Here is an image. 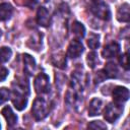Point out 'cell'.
I'll use <instances>...</instances> for the list:
<instances>
[{
  "mask_svg": "<svg viewBox=\"0 0 130 130\" xmlns=\"http://www.w3.org/2000/svg\"><path fill=\"white\" fill-rule=\"evenodd\" d=\"M31 112H32V115L36 118V120H38V121L43 120L49 114V106L44 99L37 98L32 104Z\"/></svg>",
  "mask_w": 130,
  "mask_h": 130,
  "instance_id": "obj_1",
  "label": "cell"
},
{
  "mask_svg": "<svg viewBox=\"0 0 130 130\" xmlns=\"http://www.w3.org/2000/svg\"><path fill=\"white\" fill-rule=\"evenodd\" d=\"M123 112V106L116 104V103H111L109 104L105 111H104V118L106 119V121L110 122V123H114L122 114Z\"/></svg>",
  "mask_w": 130,
  "mask_h": 130,
  "instance_id": "obj_2",
  "label": "cell"
},
{
  "mask_svg": "<svg viewBox=\"0 0 130 130\" xmlns=\"http://www.w3.org/2000/svg\"><path fill=\"white\" fill-rule=\"evenodd\" d=\"M91 12L99 18L103 19V20H109L111 18V10L109 8V6L103 2H94L91 7H90Z\"/></svg>",
  "mask_w": 130,
  "mask_h": 130,
  "instance_id": "obj_3",
  "label": "cell"
},
{
  "mask_svg": "<svg viewBox=\"0 0 130 130\" xmlns=\"http://www.w3.org/2000/svg\"><path fill=\"white\" fill-rule=\"evenodd\" d=\"M34 86H35V89H36L37 93H46V92H48L49 91V86H50L49 76L44 72L39 73L35 78Z\"/></svg>",
  "mask_w": 130,
  "mask_h": 130,
  "instance_id": "obj_4",
  "label": "cell"
},
{
  "mask_svg": "<svg viewBox=\"0 0 130 130\" xmlns=\"http://www.w3.org/2000/svg\"><path fill=\"white\" fill-rule=\"evenodd\" d=\"M113 101L116 104L122 105L129 99V89L125 86H116L112 92Z\"/></svg>",
  "mask_w": 130,
  "mask_h": 130,
  "instance_id": "obj_5",
  "label": "cell"
},
{
  "mask_svg": "<svg viewBox=\"0 0 130 130\" xmlns=\"http://www.w3.org/2000/svg\"><path fill=\"white\" fill-rule=\"evenodd\" d=\"M82 53H83V45L81 44V42L78 39L72 40L67 49V56L71 59H75L78 58Z\"/></svg>",
  "mask_w": 130,
  "mask_h": 130,
  "instance_id": "obj_6",
  "label": "cell"
},
{
  "mask_svg": "<svg viewBox=\"0 0 130 130\" xmlns=\"http://www.w3.org/2000/svg\"><path fill=\"white\" fill-rule=\"evenodd\" d=\"M120 52V45L116 42L109 43L105 46V48L102 51V55L105 59H111L116 57Z\"/></svg>",
  "mask_w": 130,
  "mask_h": 130,
  "instance_id": "obj_7",
  "label": "cell"
},
{
  "mask_svg": "<svg viewBox=\"0 0 130 130\" xmlns=\"http://www.w3.org/2000/svg\"><path fill=\"white\" fill-rule=\"evenodd\" d=\"M11 100H12L13 106L18 111H22L23 109H25V107L27 105L26 95L22 94L20 92H17V91H12V99Z\"/></svg>",
  "mask_w": 130,
  "mask_h": 130,
  "instance_id": "obj_8",
  "label": "cell"
},
{
  "mask_svg": "<svg viewBox=\"0 0 130 130\" xmlns=\"http://www.w3.org/2000/svg\"><path fill=\"white\" fill-rule=\"evenodd\" d=\"M37 21L38 24L44 27H47L51 23V17L49 14V11L45 7H40L37 12Z\"/></svg>",
  "mask_w": 130,
  "mask_h": 130,
  "instance_id": "obj_9",
  "label": "cell"
},
{
  "mask_svg": "<svg viewBox=\"0 0 130 130\" xmlns=\"http://www.w3.org/2000/svg\"><path fill=\"white\" fill-rule=\"evenodd\" d=\"M1 114L3 115V117L5 118V120L7 121V125L8 126H13L14 124H16L17 122V116L14 114V112L12 111V109L9 106H6L2 109Z\"/></svg>",
  "mask_w": 130,
  "mask_h": 130,
  "instance_id": "obj_10",
  "label": "cell"
},
{
  "mask_svg": "<svg viewBox=\"0 0 130 130\" xmlns=\"http://www.w3.org/2000/svg\"><path fill=\"white\" fill-rule=\"evenodd\" d=\"M129 4L124 3L120 6L117 12V19L120 22H128L130 19V10H129Z\"/></svg>",
  "mask_w": 130,
  "mask_h": 130,
  "instance_id": "obj_11",
  "label": "cell"
},
{
  "mask_svg": "<svg viewBox=\"0 0 130 130\" xmlns=\"http://www.w3.org/2000/svg\"><path fill=\"white\" fill-rule=\"evenodd\" d=\"M103 107V102L102 100L98 99V98H93L90 103H89V107H88V115L89 116H96L100 115L101 110Z\"/></svg>",
  "mask_w": 130,
  "mask_h": 130,
  "instance_id": "obj_12",
  "label": "cell"
},
{
  "mask_svg": "<svg viewBox=\"0 0 130 130\" xmlns=\"http://www.w3.org/2000/svg\"><path fill=\"white\" fill-rule=\"evenodd\" d=\"M23 63H24V71L25 73H27L28 75H32L35 70H36V61L35 59L28 55V54H24L23 55Z\"/></svg>",
  "mask_w": 130,
  "mask_h": 130,
  "instance_id": "obj_13",
  "label": "cell"
},
{
  "mask_svg": "<svg viewBox=\"0 0 130 130\" xmlns=\"http://www.w3.org/2000/svg\"><path fill=\"white\" fill-rule=\"evenodd\" d=\"M103 72L105 73L106 78H116L119 74V69L114 62H109L106 64L105 68L103 69Z\"/></svg>",
  "mask_w": 130,
  "mask_h": 130,
  "instance_id": "obj_14",
  "label": "cell"
},
{
  "mask_svg": "<svg viewBox=\"0 0 130 130\" xmlns=\"http://www.w3.org/2000/svg\"><path fill=\"white\" fill-rule=\"evenodd\" d=\"M13 8L9 3H1L0 4V20L4 21L10 18L12 15Z\"/></svg>",
  "mask_w": 130,
  "mask_h": 130,
  "instance_id": "obj_15",
  "label": "cell"
},
{
  "mask_svg": "<svg viewBox=\"0 0 130 130\" xmlns=\"http://www.w3.org/2000/svg\"><path fill=\"white\" fill-rule=\"evenodd\" d=\"M51 63L60 69H64L66 67V59L63 54H55L51 57Z\"/></svg>",
  "mask_w": 130,
  "mask_h": 130,
  "instance_id": "obj_16",
  "label": "cell"
},
{
  "mask_svg": "<svg viewBox=\"0 0 130 130\" xmlns=\"http://www.w3.org/2000/svg\"><path fill=\"white\" fill-rule=\"evenodd\" d=\"M72 32L73 35L76 37V39H82L85 36V27L81 22L78 21H74L72 23Z\"/></svg>",
  "mask_w": 130,
  "mask_h": 130,
  "instance_id": "obj_17",
  "label": "cell"
},
{
  "mask_svg": "<svg viewBox=\"0 0 130 130\" xmlns=\"http://www.w3.org/2000/svg\"><path fill=\"white\" fill-rule=\"evenodd\" d=\"M12 55V51L8 47H2L0 48V63L7 62Z\"/></svg>",
  "mask_w": 130,
  "mask_h": 130,
  "instance_id": "obj_18",
  "label": "cell"
},
{
  "mask_svg": "<svg viewBox=\"0 0 130 130\" xmlns=\"http://www.w3.org/2000/svg\"><path fill=\"white\" fill-rule=\"evenodd\" d=\"M99 39H100V37L98 35L90 34L89 38L87 39V45H88V47L90 49H92V50L98 49L100 47V41H99Z\"/></svg>",
  "mask_w": 130,
  "mask_h": 130,
  "instance_id": "obj_19",
  "label": "cell"
},
{
  "mask_svg": "<svg viewBox=\"0 0 130 130\" xmlns=\"http://www.w3.org/2000/svg\"><path fill=\"white\" fill-rule=\"evenodd\" d=\"M11 96V91L6 88V87H1L0 88V106L7 102Z\"/></svg>",
  "mask_w": 130,
  "mask_h": 130,
  "instance_id": "obj_20",
  "label": "cell"
},
{
  "mask_svg": "<svg viewBox=\"0 0 130 130\" xmlns=\"http://www.w3.org/2000/svg\"><path fill=\"white\" fill-rule=\"evenodd\" d=\"M86 62L90 68H94L96 63H98V54L95 52H90L88 53L86 57Z\"/></svg>",
  "mask_w": 130,
  "mask_h": 130,
  "instance_id": "obj_21",
  "label": "cell"
},
{
  "mask_svg": "<svg viewBox=\"0 0 130 130\" xmlns=\"http://www.w3.org/2000/svg\"><path fill=\"white\" fill-rule=\"evenodd\" d=\"M119 63H120V65H121L125 70H128V69H129V57H128V52L122 54V55L119 57Z\"/></svg>",
  "mask_w": 130,
  "mask_h": 130,
  "instance_id": "obj_22",
  "label": "cell"
},
{
  "mask_svg": "<svg viewBox=\"0 0 130 130\" xmlns=\"http://www.w3.org/2000/svg\"><path fill=\"white\" fill-rule=\"evenodd\" d=\"M88 128H92V129H107V126L102 121H92V122H90L88 124Z\"/></svg>",
  "mask_w": 130,
  "mask_h": 130,
  "instance_id": "obj_23",
  "label": "cell"
},
{
  "mask_svg": "<svg viewBox=\"0 0 130 130\" xmlns=\"http://www.w3.org/2000/svg\"><path fill=\"white\" fill-rule=\"evenodd\" d=\"M38 3V0H23V5L29 7V8H34Z\"/></svg>",
  "mask_w": 130,
  "mask_h": 130,
  "instance_id": "obj_24",
  "label": "cell"
},
{
  "mask_svg": "<svg viewBox=\"0 0 130 130\" xmlns=\"http://www.w3.org/2000/svg\"><path fill=\"white\" fill-rule=\"evenodd\" d=\"M8 75V70L6 68H0V81L4 80Z\"/></svg>",
  "mask_w": 130,
  "mask_h": 130,
  "instance_id": "obj_25",
  "label": "cell"
},
{
  "mask_svg": "<svg viewBox=\"0 0 130 130\" xmlns=\"http://www.w3.org/2000/svg\"><path fill=\"white\" fill-rule=\"evenodd\" d=\"M92 1H93V2H99L100 0H92Z\"/></svg>",
  "mask_w": 130,
  "mask_h": 130,
  "instance_id": "obj_26",
  "label": "cell"
},
{
  "mask_svg": "<svg viewBox=\"0 0 130 130\" xmlns=\"http://www.w3.org/2000/svg\"><path fill=\"white\" fill-rule=\"evenodd\" d=\"M0 128H1V125H0Z\"/></svg>",
  "mask_w": 130,
  "mask_h": 130,
  "instance_id": "obj_27",
  "label": "cell"
}]
</instances>
